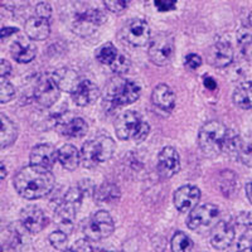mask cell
Wrapping results in <instances>:
<instances>
[{"instance_id": "obj_32", "label": "cell", "mask_w": 252, "mask_h": 252, "mask_svg": "<svg viewBox=\"0 0 252 252\" xmlns=\"http://www.w3.org/2000/svg\"><path fill=\"white\" fill-rule=\"evenodd\" d=\"M236 159H238L245 165L252 168V138L249 139V140H244V139L241 138V143L240 146H238Z\"/></svg>"}, {"instance_id": "obj_5", "label": "cell", "mask_w": 252, "mask_h": 252, "mask_svg": "<svg viewBox=\"0 0 252 252\" xmlns=\"http://www.w3.org/2000/svg\"><path fill=\"white\" fill-rule=\"evenodd\" d=\"M140 86L138 83L123 78L110 81L105 94V102L111 107L125 106L135 102L140 97Z\"/></svg>"}, {"instance_id": "obj_43", "label": "cell", "mask_w": 252, "mask_h": 252, "mask_svg": "<svg viewBox=\"0 0 252 252\" xmlns=\"http://www.w3.org/2000/svg\"><path fill=\"white\" fill-rule=\"evenodd\" d=\"M10 71H12L10 63L6 60H1V62H0V75H1V80H5L10 75Z\"/></svg>"}, {"instance_id": "obj_10", "label": "cell", "mask_w": 252, "mask_h": 252, "mask_svg": "<svg viewBox=\"0 0 252 252\" xmlns=\"http://www.w3.org/2000/svg\"><path fill=\"white\" fill-rule=\"evenodd\" d=\"M220 209L215 204H202L193 209L189 213L188 217V227L197 232H203L209 227H212L217 220Z\"/></svg>"}, {"instance_id": "obj_39", "label": "cell", "mask_w": 252, "mask_h": 252, "mask_svg": "<svg viewBox=\"0 0 252 252\" xmlns=\"http://www.w3.org/2000/svg\"><path fill=\"white\" fill-rule=\"evenodd\" d=\"M64 252H94V250L86 240H78L71 249Z\"/></svg>"}, {"instance_id": "obj_19", "label": "cell", "mask_w": 252, "mask_h": 252, "mask_svg": "<svg viewBox=\"0 0 252 252\" xmlns=\"http://www.w3.org/2000/svg\"><path fill=\"white\" fill-rule=\"evenodd\" d=\"M72 98L78 106H89L97 100L100 96V90L94 82L89 80L80 81L76 89L72 91Z\"/></svg>"}, {"instance_id": "obj_6", "label": "cell", "mask_w": 252, "mask_h": 252, "mask_svg": "<svg viewBox=\"0 0 252 252\" xmlns=\"http://www.w3.org/2000/svg\"><path fill=\"white\" fill-rule=\"evenodd\" d=\"M115 223L112 217L106 211H98L85 220L83 233L92 241H100L112 235Z\"/></svg>"}, {"instance_id": "obj_36", "label": "cell", "mask_w": 252, "mask_h": 252, "mask_svg": "<svg viewBox=\"0 0 252 252\" xmlns=\"http://www.w3.org/2000/svg\"><path fill=\"white\" fill-rule=\"evenodd\" d=\"M103 5L114 14H123L129 6V3L125 0H109V1H105Z\"/></svg>"}, {"instance_id": "obj_21", "label": "cell", "mask_w": 252, "mask_h": 252, "mask_svg": "<svg viewBox=\"0 0 252 252\" xmlns=\"http://www.w3.org/2000/svg\"><path fill=\"white\" fill-rule=\"evenodd\" d=\"M152 101L154 106L161 111L170 112L174 109L175 105V94L174 91L168 85H158L152 94Z\"/></svg>"}, {"instance_id": "obj_44", "label": "cell", "mask_w": 252, "mask_h": 252, "mask_svg": "<svg viewBox=\"0 0 252 252\" xmlns=\"http://www.w3.org/2000/svg\"><path fill=\"white\" fill-rule=\"evenodd\" d=\"M203 83H204V86H206L209 91H215V90L217 89V82L215 81V78L209 77V76L204 77Z\"/></svg>"}, {"instance_id": "obj_7", "label": "cell", "mask_w": 252, "mask_h": 252, "mask_svg": "<svg viewBox=\"0 0 252 252\" xmlns=\"http://www.w3.org/2000/svg\"><path fill=\"white\" fill-rule=\"evenodd\" d=\"M83 195L85 194L78 186L68 189V192L63 197V199L56 209V216H57L60 223L64 224V226H71L76 215H77Z\"/></svg>"}, {"instance_id": "obj_3", "label": "cell", "mask_w": 252, "mask_h": 252, "mask_svg": "<svg viewBox=\"0 0 252 252\" xmlns=\"http://www.w3.org/2000/svg\"><path fill=\"white\" fill-rule=\"evenodd\" d=\"M115 132L120 140H132L141 143L150 132L149 124L144 121L136 111H125L115 121Z\"/></svg>"}, {"instance_id": "obj_25", "label": "cell", "mask_w": 252, "mask_h": 252, "mask_svg": "<svg viewBox=\"0 0 252 252\" xmlns=\"http://www.w3.org/2000/svg\"><path fill=\"white\" fill-rule=\"evenodd\" d=\"M12 57L19 63H29L34 60L37 51L33 44H23L22 42H14L10 47Z\"/></svg>"}, {"instance_id": "obj_45", "label": "cell", "mask_w": 252, "mask_h": 252, "mask_svg": "<svg viewBox=\"0 0 252 252\" xmlns=\"http://www.w3.org/2000/svg\"><path fill=\"white\" fill-rule=\"evenodd\" d=\"M18 29L17 28H13V27H6V28H3L1 29V39H5V38H8L9 35L14 34V33H17Z\"/></svg>"}, {"instance_id": "obj_13", "label": "cell", "mask_w": 252, "mask_h": 252, "mask_svg": "<svg viewBox=\"0 0 252 252\" xmlns=\"http://www.w3.org/2000/svg\"><path fill=\"white\" fill-rule=\"evenodd\" d=\"M181 169L179 154L173 146H165L158 157V172L163 178H172Z\"/></svg>"}, {"instance_id": "obj_33", "label": "cell", "mask_w": 252, "mask_h": 252, "mask_svg": "<svg viewBox=\"0 0 252 252\" xmlns=\"http://www.w3.org/2000/svg\"><path fill=\"white\" fill-rule=\"evenodd\" d=\"M49 242L56 250L60 251H66L67 245H68V238H67L66 232L63 231H55L49 235Z\"/></svg>"}, {"instance_id": "obj_26", "label": "cell", "mask_w": 252, "mask_h": 252, "mask_svg": "<svg viewBox=\"0 0 252 252\" xmlns=\"http://www.w3.org/2000/svg\"><path fill=\"white\" fill-rule=\"evenodd\" d=\"M53 78L56 80L57 85L60 86L61 90H67L72 94V91L76 89L80 81H78L77 75L76 72H73L72 69L68 68H62L56 71V73L53 75Z\"/></svg>"}, {"instance_id": "obj_46", "label": "cell", "mask_w": 252, "mask_h": 252, "mask_svg": "<svg viewBox=\"0 0 252 252\" xmlns=\"http://www.w3.org/2000/svg\"><path fill=\"white\" fill-rule=\"evenodd\" d=\"M246 197L247 199H249L250 203L252 204V179L247 183L246 186Z\"/></svg>"}, {"instance_id": "obj_49", "label": "cell", "mask_w": 252, "mask_h": 252, "mask_svg": "<svg viewBox=\"0 0 252 252\" xmlns=\"http://www.w3.org/2000/svg\"><path fill=\"white\" fill-rule=\"evenodd\" d=\"M94 252H111V251H106V250H97V251Z\"/></svg>"}, {"instance_id": "obj_48", "label": "cell", "mask_w": 252, "mask_h": 252, "mask_svg": "<svg viewBox=\"0 0 252 252\" xmlns=\"http://www.w3.org/2000/svg\"><path fill=\"white\" fill-rule=\"evenodd\" d=\"M249 23H250V26L252 27V12L250 13V15H249Z\"/></svg>"}, {"instance_id": "obj_18", "label": "cell", "mask_w": 252, "mask_h": 252, "mask_svg": "<svg viewBox=\"0 0 252 252\" xmlns=\"http://www.w3.org/2000/svg\"><path fill=\"white\" fill-rule=\"evenodd\" d=\"M235 240V227L228 220H220L211 231V244L215 249L224 250Z\"/></svg>"}, {"instance_id": "obj_14", "label": "cell", "mask_w": 252, "mask_h": 252, "mask_svg": "<svg viewBox=\"0 0 252 252\" xmlns=\"http://www.w3.org/2000/svg\"><path fill=\"white\" fill-rule=\"evenodd\" d=\"M29 160L31 165L51 170L58 160V150L51 144H39L32 149Z\"/></svg>"}, {"instance_id": "obj_17", "label": "cell", "mask_w": 252, "mask_h": 252, "mask_svg": "<svg viewBox=\"0 0 252 252\" xmlns=\"http://www.w3.org/2000/svg\"><path fill=\"white\" fill-rule=\"evenodd\" d=\"M20 222L24 228L31 233L40 232L47 226V218L43 211L35 206H29L22 209Z\"/></svg>"}, {"instance_id": "obj_24", "label": "cell", "mask_w": 252, "mask_h": 252, "mask_svg": "<svg viewBox=\"0 0 252 252\" xmlns=\"http://www.w3.org/2000/svg\"><path fill=\"white\" fill-rule=\"evenodd\" d=\"M233 101L238 107L244 110H252V82H247L238 85L237 89L233 92Z\"/></svg>"}, {"instance_id": "obj_27", "label": "cell", "mask_w": 252, "mask_h": 252, "mask_svg": "<svg viewBox=\"0 0 252 252\" xmlns=\"http://www.w3.org/2000/svg\"><path fill=\"white\" fill-rule=\"evenodd\" d=\"M0 118H1V149H5L17 140L18 129L8 116L1 114Z\"/></svg>"}, {"instance_id": "obj_20", "label": "cell", "mask_w": 252, "mask_h": 252, "mask_svg": "<svg viewBox=\"0 0 252 252\" xmlns=\"http://www.w3.org/2000/svg\"><path fill=\"white\" fill-rule=\"evenodd\" d=\"M56 129L63 136L81 138L83 135H86L89 126H87V123L82 118H72L67 119V120L60 119L56 124Z\"/></svg>"}, {"instance_id": "obj_9", "label": "cell", "mask_w": 252, "mask_h": 252, "mask_svg": "<svg viewBox=\"0 0 252 252\" xmlns=\"http://www.w3.org/2000/svg\"><path fill=\"white\" fill-rule=\"evenodd\" d=\"M61 89L53 76L44 75L35 82L33 97L40 107H51L60 98Z\"/></svg>"}, {"instance_id": "obj_37", "label": "cell", "mask_w": 252, "mask_h": 252, "mask_svg": "<svg viewBox=\"0 0 252 252\" xmlns=\"http://www.w3.org/2000/svg\"><path fill=\"white\" fill-rule=\"evenodd\" d=\"M240 252H252V228L250 227L244 235L241 236L237 244Z\"/></svg>"}, {"instance_id": "obj_2", "label": "cell", "mask_w": 252, "mask_h": 252, "mask_svg": "<svg viewBox=\"0 0 252 252\" xmlns=\"http://www.w3.org/2000/svg\"><path fill=\"white\" fill-rule=\"evenodd\" d=\"M232 132L233 130L227 129L220 121H209L202 126L198 135V145L206 157L216 158L226 153Z\"/></svg>"}, {"instance_id": "obj_35", "label": "cell", "mask_w": 252, "mask_h": 252, "mask_svg": "<svg viewBox=\"0 0 252 252\" xmlns=\"http://www.w3.org/2000/svg\"><path fill=\"white\" fill-rule=\"evenodd\" d=\"M130 66H131V63H130L129 58L124 55H119V57L110 67L115 73H126L130 69Z\"/></svg>"}, {"instance_id": "obj_22", "label": "cell", "mask_w": 252, "mask_h": 252, "mask_svg": "<svg viewBox=\"0 0 252 252\" xmlns=\"http://www.w3.org/2000/svg\"><path fill=\"white\" fill-rule=\"evenodd\" d=\"M26 33L31 39L33 40H44L48 38L51 33V26H49V20L44 19L34 15L31 17L26 22Z\"/></svg>"}, {"instance_id": "obj_16", "label": "cell", "mask_w": 252, "mask_h": 252, "mask_svg": "<svg viewBox=\"0 0 252 252\" xmlns=\"http://www.w3.org/2000/svg\"><path fill=\"white\" fill-rule=\"evenodd\" d=\"M207 60L212 66L223 68L233 61V48L227 40H218L208 49Z\"/></svg>"}, {"instance_id": "obj_29", "label": "cell", "mask_w": 252, "mask_h": 252, "mask_svg": "<svg viewBox=\"0 0 252 252\" xmlns=\"http://www.w3.org/2000/svg\"><path fill=\"white\" fill-rule=\"evenodd\" d=\"M119 51L116 49V47L112 43H106L101 46L100 48L96 51V60L98 61L102 64H109L111 66L112 63L115 62V60L119 57Z\"/></svg>"}, {"instance_id": "obj_11", "label": "cell", "mask_w": 252, "mask_h": 252, "mask_svg": "<svg viewBox=\"0 0 252 252\" xmlns=\"http://www.w3.org/2000/svg\"><path fill=\"white\" fill-rule=\"evenodd\" d=\"M105 22V15L100 9L90 8L78 13L73 20V31L81 37L94 34L98 26Z\"/></svg>"}, {"instance_id": "obj_1", "label": "cell", "mask_w": 252, "mask_h": 252, "mask_svg": "<svg viewBox=\"0 0 252 252\" xmlns=\"http://www.w3.org/2000/svg\"><path fill=\"white\" fill-rule=\"evenodd\" d=\"M56 179L51 170L29 165L20 170L14 178L15 190L26 199H38L51 192Z\"/></svg>"}, {"instance_id": "obj_4", "label": "cell", "mask_w": 252, "mask_h": 252, "mask_svg": "<svg viewBox=\"0 0 252 252\" xmlns=\"http://www.w3.org/2000/svg\"><path fill=\"white\" fill-rule=\"evenodd\" d=\"M116 145L110 136H98L83 144L81 150V163L85 168H94L105 163L114 155Z\"/></svg>"}, {"instance_id": "obj_42", "label": "cell", "mask_w": 252, "mask_h": 252, "mask_svg": "<svg viewBox=\"0 0 252 252\" xmlns=\"http://www.w3.org/2000/svg\"><path fill=\"white\" fill-rule=\"evenodd\" d=\"M154 4L159 12H169L177 6V3L173 0H166V1L165 0H157Z\"/></svg>"}, {"instance_id": "obj_30", "label": "cell", "mask_w": 252, "mask_h": 252, "mask_svg": "<svg viewBox=\"0 0 252 252\" xmlns=\"http://www.w3.org/2000/svg\"><path fill=\"white\" fill-rule=\"evenodd\" d=\"M237 178L232 170H223L220 175V189L224 195H231L236 190Z\"/></svg>"}, {"instance_id": "obj_12", "label": "cell", "mask_w": 252, "mask_h": 252, "mask_svg": "<svg viewBox=\"0 0 252 252\" xmlns=\"http://www.w3.org/2000/svg\"><path fill=\"white\" fill-rule=\"evenodd\" d=\"M124 38L134 47H144L149 43L150 28L145 20L131 19L123 29Z\"/></svg>"}, {"instance_id": "obj_23", "label": "cell", "mask_w": 252, "mask_h": 252, "mask_svg": "<svg viewBox=\"0 0 252 252\" xmlns=\"http://www.w3.org/2000/svg\"><path fill=\"white\" fill-rule=\"evenodd\" d=\"M58 161L62 164L64 169L75 170L81 163V153L76 146L66 144L58 150Z\"/></svg>"}, {"instance_id": "obj_47", "label": "cell", "mask_w": 252, "mask_h": 252, "mask_svg": "<svg viewBox=\"0 0 252 252\" xmlns=\"http://www.w3.org/2000/svg\"><path fill=\"white\" fill-rule=\"evenodd\" d=\"M6 175V169L5 166H4V163H1V179H4Z\"/></svg>"}, {"instance_id": "obj_15", "label": "cell", "mask_w": 252, "mask_h": 252, "mask_svg": "<svg viewBox=\"0 0 252 252\" xmlns=\"http://www.w3.org/2000/svg\"><path fill=\"white\" fill-rule=\"evenodd\" d=\"M201 190L194 186H183L174 193V206L179 212H190L197 207Z\"/></svg>"}, {"instance_id": "obj_31", "label": "cell", "mask_w": 252, "mask_h": 252, "mask_svg": "<svg viewBox=\"0 0 252 252\" xmlns=\"http://www.w3.org/2000/svg\"><path fill=\"white\" fill-rule=\"evenodd\" d=\"M193 241L189 236L183 232H177L173 236L172 251L173 252H192Z\"/></svg>"}, {"instance_id": "obj_34", "label": "cell", "mask_w": 252, "mask_h": 252, "mask_svg": "<svg viewBox=\"0 0 252 252\" xmlns=\"http://www.w3.org/2000/svg\"><path fill=\"white\" fill-rule=\"evenodd\" d=\"M15 94V89L12 83L8 82L6 80H1V83H0V101L1 103L9 102L14 97Z\"/></svg>"}, {"instance_id": "obj_41", "label": "cell", "mask_w": 252, "mask_h": 252, "mask_svg": "<svg viewBox=\"0 0 252 252\" xmlns=\"http://www.w3.org/2000/svg\"><path fill=\"white\" fill-rule=\"evenodd\" d=\"M202 64V58L201 56L194 55V53H190V55L187 56L186 58V66L189 69H197L198 67H201Z\"/></svg>"}, {"instance_id": "obj_8", "label": "cell", "mask_w": 252, "mask_h": 252, "mask_svg": "<svg viewBox=\"0 0 252 252\" xmlns=\"http://www.w3.org/2000/svg\"><path fill=\"white\" fill-rule=\"evenodd\" d=\"M174 53V38L166 33L155 35L150 42L149 55L150 61L157 66H165L173 57Z\"/></svg>"}, {"instance_id": "obj_40", "label": "cell", "mask_w": 252, "mask_h": 252, "mask_svg": "<svg viewBox=\"0 0 252 252\" xmlns=\"http://www.w3.org/2000/svg\"><path fill=\"white\" fill-rule=\"evenodd\" d=\"M35 15L44 19H48L52 15V8L48 3H38L35 6Z\"/></svg>"}, {"instance_id": "obj_28", "label": "cell", "mask_w": 252, "mask_h": 252, "mask_svg": "<svg viewBox=\"0 0 252 252\" xmlns=\"http://www.w3.org/2000/svg\"><path fill=\"white\" fill-rule=\"evenodd\" d=\"M94 199L100 203H112L120 198V189L115 184L103 183L100 188L94 190Z\"/></svg>"}, {"instance_id": "obj_38", "label": "cell", "mask_w": 252, "mask_h": 252, "mask_svg": "<svg viewBox=\"0 0 252 252\" xmlns=\"http://www.w3.org/2000/svg\"><path fill=\"white\" fill-rule=\"evenodd\" d=\"M238 44L244 49L249 48L252 44V31L249 28H241L237 33Z\"/></svg>"}]
</instances>
